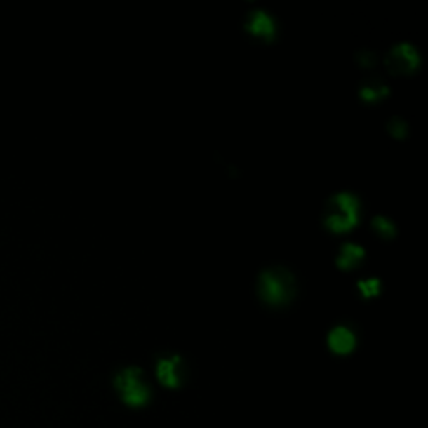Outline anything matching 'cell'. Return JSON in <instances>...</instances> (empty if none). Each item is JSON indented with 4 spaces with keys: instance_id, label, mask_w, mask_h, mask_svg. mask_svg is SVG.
<instances>
[{
    "instance_id": "11",
    "label": "cell",
    "mask_w": 428,
    "mask_h": 428,
    "mask_svg": "<svg viewBox=\"0 0 428 428\" xmlns=\"http://www.w3.org/2000/svg\"><path fill=\"white\" fill-rule=\"evenodd\" d=\"M387 128H388V133H390L392 136L396 138V139L405 138L408 134L407 122H405L403 119H400V117H393L392 121H388Z\"/></svg>"
},
{
    "instance_id": "2",
    "label": "cell",
    "mask_w": 428,
    "mask_h": 428,
    "mask_svg": "<svg viewBox=\"0 0 428 428\" xmlns=\"http://www.w3.org/2000/svg\"><path fill=\"white\" fill-rule=\"evenodd\" d=\"M358 199L352 193H338L328 201L323 222L333 233H347L358 222Z\"/></svg>"
},
{
    "instance_id": "5",
    "label": "cell",
    "mask_w": 428,
    "mask_h": 428,
    "mask_svg": "<svg viewBox=\"0 0 428 428\" xmlns=\"http://www.w3.org/2000/svg\"><path fill=\"white\" fill-rule=\"evenodd\" d=\"M157 378L164 387L176 388L182 380V361L178 355L164 356L157 361Z\"/></svg>"
},
{
    "instance_id": "7",
    "label": "cell",
    "mask_w": 428,
    "mask_h": 428,
    "mask_svg": "<svg viewBox=\"0 0 428 428\" xmlns=\"http://www.w3.org/2000/svg\"><path fill=\"white\" fill-rule=\"evenodd\" d=\"M330 348L338 355H348L356 345V338L353 331L347 326H336L328 336Z\"/></svg>"
},
{
    "instance_id": "6",
    "label": "cell",
    "mask_w": 428,
    "mask_h": 428,
    "mask_svg": "<svg viewBox=\"0 0 428 428\" xmlns=\"http://www.w3.org/2000/svg\"><path fill=\"white\" fill-rule=\"evenodd\" d=\"M244 29H246L251 36L263 39V41H272L274 37V30H276L272 17L263 11L250 12L246 20H244Z\"/></svg>"
},
{
    "instance_id": "8",
    "label": "cell",
    "mask_w": 428,
    "mask_h": 428,
    "mask_svg": "<svg viewBox=\"0 0 428 428\" xmlns=\"http://www.w3.org/2000/svg\"><path fill=\"white\" fill-rule=\"evenodd\" d=\"M363 258H365L363 248L358 246V244L347 243V244H343L342 250H340V253H338L336 265H338V268H342V269H353V268H356L361 261H363Z\"/></svg>"
},
{
    "instance_id": "4",
    "label": "cell",
    "mask_w": 428,
    "mask_h": 428,
    "mask_svg": "<svg viewBox=\"0 0 428 428\" xmlns=\"http://www.w3.org/2000/svg\"><path fill=\"white\" fill-rule=\"evenodd\" d=\"M420 65V55L412 44H396L387 55V69L395 76H410Z\"/></svg>"
},
{
    "instance_id": "13",
    "label": "cell",
    "mask_w": 428,
    "mask_h": 428,
    "mask_svg": "<svg viewBox=\"0 0 428 428\" xmlns=\"http://www.w3.org/2000/svg\"><path fill=\"white\" fill-rule=\"evenodd\" d=\"M356 64L363 69H371L375 64H377V55L370 51H360L356 54Z\"/></svg>"
},
{
    "instance_id": "10",
    "label": "cell",
    "mask_w": 428,
    "mask_h": 428,
    "mask_svg": "<svg viewBox=\"0 0 428 428\" xmlns=\"http://www.w3.org/2000/svg\"><path fill=\"white\" fill-rule=\"evenodd\" d=\"M371 225H373V229H375V233H377L380 238H383V239H392L393 236H395V225H393V222L388 220V218H385V216H377V218H373V222H371Z\"/></svg>"
},
{
    "instance_id": "1",
    "label": "cell",
    "mask_w": 428,
    "mask_h": 428,
    "mask_svg": "<svg viewBox=\"0 0 428 428\" xmlns=\"http://www.w3.org/2000/svg\"><path fill=\"white\" fill-rule=\"evenodd\" d=\"M258 295L272 307L286 305L295 295V278L285 268L266 269L258 279Z\"/></svg>"
},
{
    "instance_id": "3",
    "label": "cell",
    "mask_w": 428,
    "mask_h": 428,
    "mask_svg": "<svg viewBox=\"0 0 428 428\" xmlns=\"http://www.w3.org/2000/svg\"><path fill=\"white\" fill-rule=\"evenodd\" d=\"M114 383L122 400L131 407H142L149 400V388L142 382V371L136 366L119 371Z\"/></svg>"
},
{
    "instance_id": "12",
    "label": "cell",
    "mask_w": 428,
    "mask_h": 428,
    "mask_svg": "<svg viewBox=\"0 0 428 428\" xmlns=\"http://www.w3.org/2000/svg\"><path fill=\"white\" fill-rule=\"evenodd\" d=\"M358 288H360L361 295L365 298H370V296H375L380 293V281L378 279H363V281L358 283Z\"/></svg>"
},
{
    "instance_id": "9",
    "label": "cell",
    "mask_w": 428,
    "mask_h": 428,
    "mask_svg": "<svg viewBox=\"0 0 428 428\" xmlns=\"http://www.w3.org/2000/svg\"><path fill=\"white\" fill-rule=\"evenodd\" d=\"M388 93H390L388 86L383 84V82L378 81V79H368V81H363L360 86V91H358L360 99L368 104L378 102V100L385 99Z\"/></svg>"
}]
</instances>
